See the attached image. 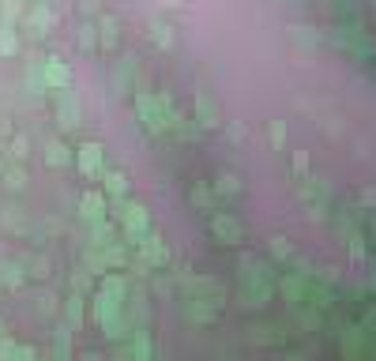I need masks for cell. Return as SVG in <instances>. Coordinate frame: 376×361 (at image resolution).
<instances>
[{
	"label": "cell",
	"mask_w": 376,
	"mask_h": 361,
	"mask_svg": "<svg viewBox=\"0 0 376 361\" xmlns=\"http://www.w3.org/2000/svg\"><path fill=\"white\" fill-rule=\"evenodd\" d=\"M87 271L90 275H110V263H105V256H102V248H87Z\"/></svg>",
	"instance_id": "obj_35"
},
{
	"label": "cell",
	"mask_w": 376,
	"mask_h": 361,
	"mask_svg": "<svg viewBox=\"0 0 376 361\" xmlns=\"http://www.w3.org/2000/svg\"><path fill=\"white\" fill-rule=\"evenodd\" d=\"M361 331H369V335H376V309L369 305L365 313H361Z\"/></svg>",
	"instance_id": "obj_39"
},
{
	"label": "cell",
	"mask_w": 376,
	"mask_h": 361,
	"mask_svg": "<svg viewBox=\"0 0 376 361\" xmlns=\"http://www.w3.org/2000/svg\"><path fill=\"white\" fill-rule=\"evenodd\" d=\"M90 309H94V316H98V324H102V320H110V316H117V313H125V309H120V301L105 298L102 290H94V298H90Z\"/></svg>",
	"instance_id": "obj_22"
},
{
	"label": "cell",
	"mask_w": 376,
	"mask_h": 361,
	"mask_svg": "<svg viewBox=\"0 0 376 361\" xmlns=\"http://www.w3.org/2000/svg\"><path fill=\"white\" fill-rule=\"evenodd\" d=\"M102 331L110 335L113 342L117 339H125L128 335V320H125V313H117V316H110V320H102Z\"/></svg>",
	"instance_id": "obj_30"
},
{
	"label": "cell",
	"mask_w": 376,
	"mask_h": 361,
	"mask_svg": "<svg viewBox=\"0 0 376 361\" xmlns=\"http://www.w3.org/2000/svg\"><path fill=\"white\" fill-rule=\"evenodd\" d=\"M0 283L8 290H19L26 283V267L23 263H0Z\"/></svg>",
	"instance_id": "obj_25"
},
{
	"label": "cell",
	"mask_w": 376,
	"mask_h": 361,
	"mask_svg": "<svg viewBox=\"0 0 376 361\" xmlns=\"http://www.w3.org/2000/svg\"><path fill=\"white\" fill-rule=\"evenodd\" d=\"M105 196L98 192V189H87L83 196H79V219H83L87 226H98V222H105Z\"/></svg>",
	"instance_id": "obj_8"
},
{
	"label": "cell",
	"mask_w": 376,
	"mask_h": 361,
	"mask_svg": "<svg viewBox=\"0 0 376 361\" xmlns=\"http://www.w3.org/2000/svg\"><path fill=\"white\" fill-rule=\"evenodd\" d=\"M147 31H151V42L158 46V49H177V31H173V26L166 23V19H158V16H151L147 19Z\"/></svg>",
	"instance_id": "obj_14"
},
{
	"label": "cell",
	"mask_w": 376,
	"mask_h": 361,
	"mask_svg": "<svg viewBox=\"0 0 376 361\" xmlns=\"http://www.w3.org/2000/svg\"><path fill=\"white\" fill-rule=\"evenodd\" d=\"M211 189H214V196H219V199H237L241 192H245V181H241L234 169H222L219 177L211 181Z\"/></svg>",
	"instance_id": "obj_15"
},
{
	"label": "cell",
	"mask_w": 376,
	"mask_h": 361,
	"mask_svg": "<svg viewBox=\"0 0 376 361\" xmlns=\"http://www.w3.org/2000/svg\"><path fill=\"white\" fill-rule=\"evenodd\" d=\"M64 335H68V331H61L57 342H53V361H68V357H72V342L64 339Z\"/></svg>",
	"instance_id": "obj_36"
},
{
	"label": "cell",
	"mask_w": 376,
	"mask_h": 361,
	"mask_svg": "<svg viewBox=\"0 0 376 361\" xmlns=\"http://www.w3.org/2000/svg\"><path fill=\"white\" fill-rule=\"evenodd\" d=\"M102 162H105V147L98 143V140H87L83 147L75 151V166L87 173V177H105V169H102Z\"/></svg>",
	"instance_id": "obj_5"
},
{
	"label": "cell",
	"mask_w": 376,
	"mask_h": 361,
	"mask_svg": "<svg viewBox=\"0 0 376 361\" xmlns=\"http://www.w3.org/2000/svg\"><path fill=\"white\" fill-rule=\"evenodd\" d=\"M23 23L31 26L38 38H46L49 26H53V8H49V4H31V8L23 11Z\"/></svg>",
	"instance_id": "obj_13"
},
{
	"label": "cell",
	"mask_w": 376,
	"mask_h": 361,
	"mask_svg": "<svg viewBox=\"0 0 376 361\" xmlns=\"http://www.w3.org/2000/svg\"><path fill=\"white\" fill-rule=\"evenodd\" d=\"M117 222H120V234H125V245H140V241L151 234V215L140 199H125L117 207Z\"/></svg>",
	"instance_id": "obj_1"
},
{
	"label": "cell",
	"mask_w": 376,
	"mask_h": 361,
	"mask_svg": "<svg viewBox=\"0 0 376 361\" xmlns=\"http://www.w3.org/2000/svg\"><path fill=\"white\" fill-rule=\"evenodd\" d=\"M293 169L308 173V155H305V151H293Z\"/></svg>",
	"instance_id": "obj_41"
},
{
	"label": "cell",
	"mask_w": 376,
	"mask_h": 361,
	"mask_svg": "<svg viewBox=\"0 0 376 361\" xmlns=\"http://www.w3.org/2000/svg\"><path fill=\"white\" fill-rule=\"evenodd\" d=\"M42 79H46L49 90H64V87H72V68L61 57H46L42 61Z\"/></svg>",
	"instance_id": "obj_9"
},
{
	"label": "cell",
	"mask_w": 376,
	"mask_h": 361,
	"mask_svg": "<svg viewBox=\"0 0 376 361\" xmlns=\"http://www.w3.org/2000/svg\"><path fill=\"white\" fill-rule=\"evenodd\" d=\"M16 354H19V342L16 339H0V361H16Z\"/></svg>",
	"instance_id": "obj_37"
},
{
	"label": "cell",
	"mask_w": 376,
	"mask_h": 361,
	"mask_svg": "<svg viewBox=\"0 0 376 361\" xmlns=\"http://www.w3.org/2000/svg\"><path fill=\"white\" fill-rule=\"evenodd\" d=\"M357 204L361 207H376V189H361L357 192Z\"/></svg>",
	"instance_id": "obj_40"
},
{
	"label": "cell",
	"mask_w": 376,
	"mask_h": 361,
	"mask_svg": "<svg viewBox=\"0 0 376 361\" xmlns=\"http://www.w3.org/2000/svg\"><path fill=\"white\" fill-rule=\"evenodd\" d=\"M113 241H117V230H113L110 219L98 222V226H90V245L94 248H105V245H113Z\"/></svg>",
	"instance_id": "obj_27"
},
{
	"label": "cell",
	"mask_w": 376,
	"mask_h": 361,
	"mask_svg": "<svg viewBox=\"0 0 376 361\" xmlns=\"http://www.w3.org/2000/svg\"><path fill=\"white\" fill-rule=\"evenodd\" d=\"M140 260L147 263V267H166L169 263V248H166V241H162V234H147L143 241H140Z\"/></svg>",
	"instance_id": "obj_6"
},
{
	"label": "cell",
	"mask_w": 376,
	"mask_h": 361,
	"mask_svg": "<svg viewBox=\"0 0 376 361\" xmlns=\"http://www.w3.org/2000/svg\"><path fill=\"white\" fill-rule=\"evenodd\" d=\"M136 113H140V120L151 132H166L169 128V117H166L162 105H158V95H151V90H140L136 95Z\"/></svg>",
	"instance_id": "obj_4"
},
{
	"label": "cell",
	"mask_w": 376,
	"mask_h": 361,
	"mask_svg": "<svg viewBox=\"0 0 376 361\" xmlns=\"http://www.w3.org/2000/svg\"><path fill=\"white\" fill-rule=\"evenodd\" d=\"M64 320H68V328L79 331L83 328V293H68V305H64Z\"/></svg>",
	"instance_id": "obj_24"
},
{
	"label": "cell",
	"mask_w": 376,
	"mask_h": 361,
	"mask_svg": "<svg viewBox=\"0 0 376 361\" xmlns=\"http://www.w3.org/2000/svg\"><path fill=\"white\" fill-rule=\"evenodd\" d=\"M8 155H11V162H26V155H31V140H26V136H11L8 140Z\"/></svg>",
	"instance_id": "obj_33"
},
{
	"label": "cell",
	"mask_w": 376,
	"mask_h": 361,
	"mask_svg": "<svg viewBox=\"0 0 376 361\" xmlns=\"http://www.w3.org/2000/svg\"><path fill=\"white\" fill-rule=\"evenodd\" d=\"M16 361H38V354H34V346H19V354H16Z\"/></svg>",
	"instance_id": "obj_44"
},
{
	"label": "cell",
	"mask_w": 376,
	"mask_h": 361,
	"mask_svg": "<svg viewBox=\"0 0 376 361\" xmlns=\"http://www.w3.org/2000/svg\"><path fill=\"white\" fill-rule=\"evenodd\" d=\"M267 252H271L275 260H290L293 256V248H290V237H282V234H275L271 241H267Z\"/></svg>",
	"instance_id": "obj_34"
},
{
	"label": "cell",
	"mask_w": 376,
	"mask_h": 361,
	"mask_svg": "<svg viewBox=\"0 0 376 361\" xmlns=\"http://www.w3.org/2000/svg\"><path fill=\"white\" fill-rule=\"evenodd\" d=\"M19 53V38L11 26H0V57H16Z\"/></svg>",
	"instance_id": "obj_32"
},
{
	"label": "cell",
	"mask_w": 376,
	"mask_h": 361,
	"mask_svg": "<svg viewBox=\"0 0 376 361\" xmlns=\"http://www.w3.org/2000/svg\"><path fill=\"white\" fill-rule=\"evenodd\" d=\"M132 361H151V339H147V331L132 335Z\"/></svg>",
	"instance_id": "obj_31"
},
{
	"label": "cell",
	"mask_w": 376,
	"mask_h": 361,
	"mask_svg": "<svg viewBox=\"0 0 376 361\" xmlns=\"http://www.w3.org/2000/svg\"><path fill=\"white\" fill-rule=\"evenodd\" d=\"M72 286H75V293H87L90 290V271H87V267H79V271L72 275Z\"/></svg>",
	"instance_id": "obj_38"
},
{
	"label": "cell",
	"mask_w": 376,
	"mask_h": 361,
	"mask_svg": "<svg viewBox=\"0 0 376 361\" xmlns=\"http://www.w3.org/2000/svg\"><path fill=\"white\" fill-rule=\"evenodd\" d=\"M98 4H102V0H79V8H83V16H98Z\"/></svg>",
	"instance_id": "obj_42"
},
{
	"label": "cell",
	"mask_w": 376,
	"mask_h": 361,
	"mask_svg": "<svg viewBox=\"0 0 376 361\" xmlns=\"http://www.w3.org/2000/svg\"><path fill=\"white\" fill-rule=\"evenodd\" d=\"M339 34H343L339 42H343L346 49H354L361 61H369V57H372V42H369V34L361 31V23H346V26H339Z\"/></svg>",
	"instance_id": "obj_10"
},
{
	"label": "cell",
	"mask_w": 376,
	"mask_h": 361,
	"mask_svg": "<svg viewBox=\"0 0 376 361\" xmlns=\"http://www.w3.org/2000/svg\"><path fill=\"white\" fill-rule=\"evenodd\" d=\"M192 113H196V125L199 128H207V132L222 128V113H219V105H214L207 95H196L192 98Z\"/></svg>",
	"instance_id": "obj_11"
},
{
	"label": "cell",
	"mask_w": 376,
	"mask_h": 361,
	"mask_svg": "<svg viewBox=\"0 0 376 361\" xmlns=\"http://www.w3.org/2000/svg\"><path fill=\"white\" fill-rule=\"evenodd\" d=\"M102 184H105V192H110L113 199H120V204H125L128 199V189H132V181H128V173H120V169H110L102 177Z\"/></svg>",
	"instance_id": "obj_21"
},
{
	"label": "cell",
	"mask_w": 376,
	"mask_h": 361,
	"mask_svg": "<svg viewBox=\"0 0 376 361\" xmlns=\"http://www.w3.org/2000/svg\"><path fill=\"white\" fill-rule=\"evenodd\" d=\"M120 46V19L110 16V11H102L98 16V49H117Z\"/></svg>",
	"instance_id": "obj_12"
},
{
	"label": "cell",
	"mask_w": 376,
	"mask_h": 361,
	"mask_svg": "<svg viewBox=\"0 0 376 361\" xmlns=\"http://www.w3.org/2000/svg\"><path fill=\"white\" fill-rule=\"evenodd\" d=\"M369 230H372V241H376V215H369ZM376 248V245H372Z\"/></svg>",
	"instance_id": "obj_46"
},
{
	"label": "cell",
	"mask_w": 376,
	"mask_h": 361,
	"mask_svg": "<svg viewBox=\"0 0 376 361\" xmlns=\"http://www.w3.org/2000/svg\"><path fill=\"white\" fill-rule=\"evenodd\" d=\"M188 199H192V207H199L204 215H214V211H219V196H214V189L204 184V181H196L192 189H188Z\"/></svg>",
	"instance_id": "obj_17"
},
{
	"label": "cell",
	"mask_w": 376,
	"mask_h": 361,
	"mask_svg": "<svg viewBox=\"0 0 376 361\" xmlns=\"http://www.w3.org/2000/svg\"><path fill=\"white\" fill-rule=\"evenodd\" d=\"M286 136H290L286 120H267V147H271V151H282V147H286Z\"/></svg>",
	"instance_id": "obj_28"
},
{
	"label": "cell",
	"mask_w": 376,
	"mask_h": 361,
	"mask_svg": "<svg viewBox=\"0 0 376 361\" xmlns=\"http://www.w3.org/2000/svg\"><path fill=\"white\" fill-rule=\"evenodd\" d=\"M207 230L219 245H241V241H245V226H241L234 215H226V211L207 215Z\"/></svg>",
	"instance_id": "obj_2"
},
{
	"label": "cell",
	"mask_w": 376,
	"mask_h": 361,
	"mask_svg": "<svg viewBox=\"0 0 376 361\" xmlns=\"http://www.w3.org/2000/svg\"><path fill=\"white\" fill-rule=\"evenodd\" d=\"M75 34H79L75 42H79V49H83V53H98V23H90V19H87Z\"/></svg>",
	"instance_id": "obj_26"
},
{
	"label": "cell",
	"mask_w": 376,
	"mask_h": 361,
	"mask_svg": "<svg viewBox=\"0 0 376 361\" xmlns=\"http://www.w3.org/2000/svg\"><path fill=\"white\" fill-rule=\"evenodd\" d=\"M308 286H313L308 271H293V275H282L278 293H282V298H286L290 305H305V301H308Z\"/></svg>",
	"instance_id": "obj_7"
},
{
	"label": "cell",
	"mask_w": 376,
	"mask_h": 361,
	"mask_svg": "<svg viewBox=\"0 0 376 361\" xmlns=\"http://www.w3.org/2000/svg\"><path fill=\"white\" fill-rule=\"evenodd\" d=\"M75 162V151L64 140H49L46 143V166H53V169H64V166H72Z\"/></svg>",
	"instance_id": "obj_18"
},
{
	"label": "cell",
	"mask_w": 376,
	"mask_h": 361,
	"mask_svg": "<svg viewBox=\"0 0 376 361\" xmlns=\"http://www.w3.org/2000/svg\"><path fill=\"white\" fill-rule=\"evenodd\" d=\"M0 339H4V320H0Z\"/></svg>",
	"instance_id": "obj_47"
},
{
	"label": "cell",
	"mask_w": 376,
	"mask_h": 361,
	"mask_svg": "<svg viewBox=\"0 0 376 361\" xmlns=\"http://www.w3.org/2000/svg\"><path fill=\"white\" fill-rule=\"evenodd\" d=\"M98 290L105 293V298L120 301V305L128 301V278H125V275H102V278H98Z\"/></svg>",
	"instance_id": "obj_19"
},
{
	"label": "cell",
	"mask_w": 376,
	"mask_h": 361,
	"mask_svg": "<svg viewBox=\"0 0 376 361\" xmlns=\"http://www.w3.org/2000/svg\"><path fill=\"white\" fill-rule=\"evenodd\" d=\"M0 136H8V140L16 136V132H11V120H4V117H0Z\"/></svg>",
	"instance_id": "obj_45"
},
{
	"label": "cell",
	"mask_w": 376,
	"mask_h": 361,
	"mask_svg": "<svg viewBox=\"0 0 376 361\" xmlns=\"http://www.w3.org/2000/svg\"><path fill=\"white\" fill-rule=\"evenodd\" d=\"M226 136H230L234 143H241V136H245V132H241V125H237V120H230V125H226Z\"/></svg>",
	"instance_id": "obj_43"
},
{
	"label": "cell",
	"mask_w": 376,
	"mask_h": 361,
	"mask_svg": "<svg viewBox=\"0 0 376 361\" xmlns=\"http://www.w3.org/2000/svg\"><path fill=\"white\" fill-rule=\"evenodd\" d=\"M343 350H346V357L369 361V331L350 328V331H346V335H343Z\"/></svg>",
	"instance_id": "obj_16"
},
{
	"label": "cell",
	"mask_w": 376,
	"mask_h": 361,
	"mask_svg": "<svg viewBox=\"0 0 376 361\" xmlns=\"http://www.w3.org/2000/svg\"><path fill=\"white\" fill-rule=\"evenodd\" d=\"M102 256H105V263H110V267H125L128 263V245H125V241H113V245L102 248Z\"/></svg>",
	"instance_id": "obj_29"
},
{
	"label": "cell",
	"mask_w": 376,
	"mask_h": 361,
	"mask_svg": "<svg viewBox=\"0 0 376 361\" xmlns=\"http://www.w3.org/2000/svg\"><path fill=\"white\" fill-rule=\"evenodd\" d=\"M0 181H4V189H11V192H23V189H26V169H23V162H11V166H4V169H0Z\"/></svg>",
	"instance_id": "obj_23"
},
{
	"label": "cell",
	"mask_w": 376,
	"mask_h": 361,
	"mask_svg": "<svg viewBox=\"0 0 376 361\" xmlns=\"http://www.w3.org/2000/svg\"><path fill=\"white\" fill-rule=\"evenodd\" d=\"M184 316L196 320V324H211V320L219 316V309H214L211 301H204V298H188L184 301Z\"/></svg>",
	"instance_id": "obj_20"
},
{
	"label": "cell",
	"mask_w": 376,
	"mask_h": 361,
	"mask_svg": "<svg viewBox=\"0 0 376 361\" xmlns=\"http://www.w3.org/2000/svg\"><path fill=\"white\" fill-rule=\"evenodd\" d=\"M53 105H57L61 128H83V105H79V98L72 95V87L53 90Z\"/></svg>",
	"instance_id": "obj_3"
}]
</instances>
